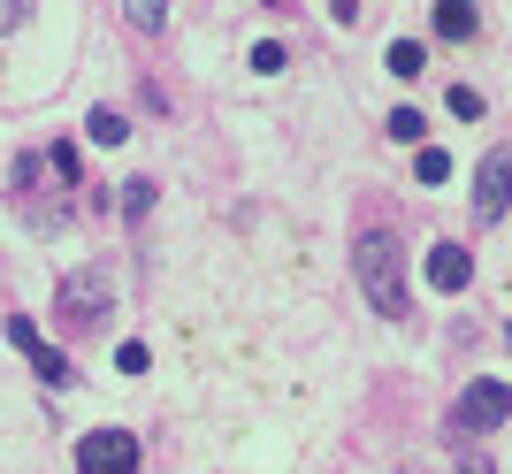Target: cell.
I'll use <instances>...</instances> for the list:
<instances>
[{"mask_svg":"<svg viewBox=\"0 0 512 474\" xmlns=\"http://www.w3.org/2000/svg\"><path fill=\"white\" fill-rule=\"evenodd\" d=\"M352 276H360L367 306H375L383 322H398V314L413 306V291H406V237L398 230H360L352 237Z\"/></svg>","mask_w":512,"mask_h":474,"instance_id":"cell-1","label":"cell"},{"mask_svg":"<svg viewBox=\"0 0 512 474\" xmlns=\"http://www.w3.org/2000/svg\"><path fill=\"white\" fill-rule=\"evenodd\" d=\"M107 306H115V268H69V276L54 283V314H62L69 329H100Z\"/></svg>","mask_w":512,"mask_h":474,"instance_id":"cell-2","label":"cell"},{"mask_svg":"<svg viewBox=\"0 0 512 474\" xmlns=\"http://www.w3.org/2000/svg\"><path fill=\"white\" fill-rule=\"evenodd\" d=\"M505 413H512L505 375H482V383H467V398H459V413H451V429H459V436H490V429H505Z\"/></svg>","mask_w":512,"mask_h":474,"instance_id":"cell-3","label":"cell"},{"mask_svg":"<svg viewBox=\"0 0 512 474\" xmlns=\"http://www.w3.org/2000/svg\"><path fill=\"white\" fill-rule=\"evenodd\" d=\"M77 474H138V436H130V429L77 436Z\"/></svg>","mask_w":512,"mask_h":474,"instance_id":"cell-4","label":"cell"},{"mask_svg":"<svg viewBox=\"0 0 512 474\" xmlns=\"http://www.w3.org/2000/svg\"><path fill=\"white\" fill-rule=\"evenodd\" d=\"M0 337H8V345H16L23 360L39 367V375H46V383H54V390L69 383V360H62V352H54V345H46V337H39V322H31V314H8V322H0Z\"/></svg>","mask_w":512,"mask_h":474,"instance_id":"cell-5","label":"cell"},{"mask_svg":"<svg viewBox=\"0 0 512 474\" xmlns=\"http://www.w3.org/2000/svg\"><path fill=\"white\" fill-rule=\"evenodd\" d=\"M474 215L482 222H505V146L482 161V176H474Z\"/></svg>","mask_w":512,"mask_h":474,"instance_id":"cell-6","label":"cell"},{"mask_svg":"<svg viewBox=\"0 0 512 474\" xmlns=\"http://www.w3.org/2000/svg\"><path fill=\"white\" fill-rule=\"evenodd\" d=\"M428 283H436V291H467L474 283V253L467 245H436V253H428Z\"/></svg>","mask_w":512,"mask_h":474,"instance_id":"cell-7","label":"cell"},{"mask_svg":"<svg viewBox=\"0 0 512 474\" xmlns=\"http://www.w3.org/2000/svg\"><path fill=\"white\" fill-rule=\"evenodd\" d=\"M474 31H482V8H474V0H436V39L467 46Z\"/></svg>","mask_w":512,"mask_h":474,"instance_id":"cell-8","label":"cell"},{"mask_svg":"<svg viewBox=\"0 0 512 474\" xmlns=\"http://www.w3.org/2000/svg\"><path fill=\"white\" fill-rule=\"evenodd\" d=\"M85 138H92V146H123V138H130V115L123 108H92L85 115Z\"/></svg>","mask_w":512,"mask_h":474,"instance_id":"cell-9","label":"cell"},{"mask_svg":"<svg viewBox=\"0 0 512 474\" xmlns=\"http://www.w3.org/2000/svg\"><path fill=\"white\" fill-rule=\"evenodd\" d=\"M383 62H390V77H421V62H428V54H421V39H398V46L383 54Z\"/></svg>","mask_w":512,"mask_h":474,"instance_id":"cell-10","label":"cell"},{"mask_svg":"<svg viewBox=\"0 0 512 474\" xmlns=\"http://www.w3.org/2000/svg\"><path fill=\"white\" fill-rule=\"evenodd\" d=\"M444 108L459 115V123H482V115H490V108H482V92H474V85H451V92H444Z\"/></svg>","mask_w":512,"mask_h":474,"instance_id":"cell-11","label":"cell"},{"mask_svg":"<svg viewBox=\"0 0 512 474\" xmlns=\"http://www.w3.org/2000/svg\"><path fill=\"white\" fill-rule=\"evenodd\" d=\"M123 16L138 23V31H161V23H169V0H123Z\"/></svg>","mask_w":512,"mask_h":474,"instance_id":"cell-12","label":"cell"},{"mask_svg":"<svg viewBox=\"0 0 512 474\" xmlns=\"http://www.w3.org/2000/svg\"><path fill=\"white\" fill-rule=\"evenodd\" d=\"M390 138H398V146H421V108H390Z\"/></svg>","mask_w":512,"mask_h":474,"instance_id":"cell-13","label":"cell"},{"mask_svg":"<svg viewBox=\"0 0 512 474\" xmlns=\"http://www.w3.org/2000/svg\"><path fill=\"white\" fill-rule=\"evenodd\" d=\"M146 207H153V176H130V184H123V215L138 222Z\"/></svg>","mask_w":512,"mask_h":474,"instance_id":"cell-14","label":"cell"},{"mask_svg":"<svg viewBox=\"0 0 512 474\" xmlns=\"http://www.w3.org/2000/svg\"><path fill=\"white\" fill-rule=\"evenodd\" d=\"M413 176H421V184H444V176H451V153L421 146V161H413Z\"/></svg>","mask_w":512,"mask_h":474,"instance_id":"cell-15","label":"cell"},{"mask_svg":"<svg viewBox=\"0 0 512 474\" xmlns=\"http://www.w3.org/2000/svg\"><path fill=\"white\" fill-rule=\"evenodd\" d=\"M283 62H291V46H276V39H260V46H253V69H260V77H276Z\"/></svg>","mask_w":512,"mask_h":474,"instance_id":"cell-16","label":"cell"},{"mask_svg":"<svg viewBox=\"0 0 512 474\" xmlns=\"http://www.w3.org/2000/svg\"><path fill=\"white\" fill-rule=\"evenodd\" d=\"M115 367H123V375H146L153 352H146V345H123V352H115Z\"/></svg>","mask_w":512,"mask_h":474,"instance_id":"cell-17","label":"cell"},{"mask_svg":"<svg viewBox=\"0 0 512 474\" xmlns=\"http://www.w3.org/2000/svg\"><path fill=\"white\" fill-rule=\"evenodd\" d=\"M31 8H39V0H0V31H16V23H31Z\"/></svg>","mask_w":512,"mask_h":474,"instance_id":"cell-18","label":"cell"},{"mask_svg":"<svg viewBox=\"0 0 512 474\" xmlns=\"http://www.w3.org/2000/svg\"><path fill=\"white\" fill-rule=\"evenodd\" d=\"M329 16H337V23H360V0H329Z\"/></svg>","mask_w":512,"mask_h":474,"instance_id":"cell-19","label":"cell"},{"mask_svg":"<svg viewBox=\"0 0 512 474\" xmlns=\"http://www.w3.org/2000/svg\"><path fill=\"white\" fill-rule=\"evenodd\" d=\"M459 474H497V467H490V459H467V467H459Z\"/></svg>","mask_w":512,"mask_h":474,"instance_id":"cell-20","label":"cell"},{"mask_svg":"<svg viewBox=\"0 0 512 474\" xmlns=\"http://www.w3.org/2000/svg\"><path fill=\"white\" fill-rule=\"evenodd\" d=\"M268 8H283V0H268Z\"/></svg>","mask_w":512,"mask_h":474,"instance_id":"cell-21","label":"cell"}]
</instances>
